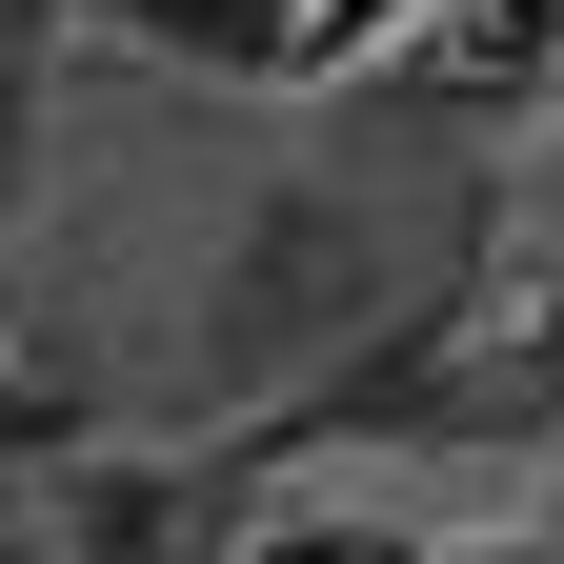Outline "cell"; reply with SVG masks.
<instances>
[{
    "label": "cell",
    "instance_id": "cell-1",
    "mask_svg": "<svg viewBox=\"0 0 564 564\" xmlns=\"http://www.w3.org/2000/svg\"><path fill=\"white\" fill-rule=\"evenodd\" d=\"M121 41L223 61V82H282V61H303V0H121Z\"/></svg>",
    "mask_w": 564,
    "mask_h": 564
},
{
    "label": "cell",
    "instance_id": "cell-2",
    "mask_svg": "<svg viewBox=\"0 0 564 564\" xmlns=\"http://www.w3.org/2000/svg\"><path fill=\"white\" fill-rule=\"evenodd\" d=\"M41 544H61V564H182V484H162V464H101V484H61Z\"/></svg>",
    "mask_w": 564,
    "mask_h": 564
},
{
    "label": "cell",
    "instance_id": "cell-3",
    "mask_svg": "<svg viewBox=\"0 0 564 564\" xmlns=\"http://www.w3.org/2000/svg\"><path fill=\"white\" fill-rule=\"evenodd\" d=\"M242 564H423V544H403V524H343V505H303V524H262Z\"/></svg>",
    "mask_w": 564,
    "mask_h": 564
},
{
    "label": "cell",
    "instance_id": "cell-4",
    "mask_svg": "<svg viewBox=\"0 0 564 564\" xmlns=\"http://www.w3.org/2000/svg\"><path fill=\"white\" fill-rule=\"evenodd\" d=\"M464 564H544V544H464Z\"/></svg>",
    "mask_w": 564,
    "mask_h": 564
}]
</instances>
